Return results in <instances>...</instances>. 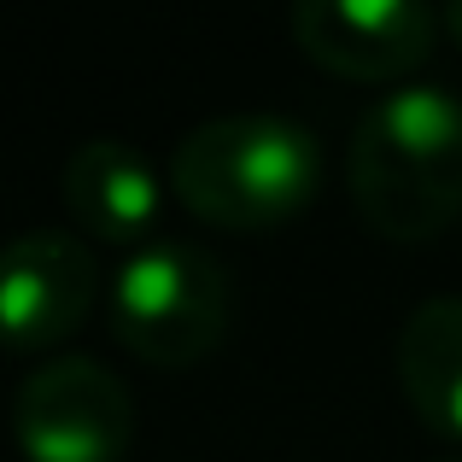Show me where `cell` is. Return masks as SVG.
<instances>
[{"label": "cell", "mask_w": 462, "mask_h": 462, "mask_svg": "<svg viewBox=\"0 0 462 462\" xmlns=\"http://www.w3.org/2000/svg\"><path fill=\"white\" fill-rule=\"evenodd\" d=\"M346 188L381 240L445 235L462 211V100L445 82H398L369 100L346 147Z\"/></svg>", "instance_id": "obj_1"}, {"label": "cell", "mask_w": 462, "mask_h": 462, "mask_svg": "<svg viewBox=\"0 0 462 462\" xmlns=\"http://www.w3.org/2000/svg\"><path fill=\"white\" fill-rule=\"evenodd\" d=\"M316 181H322V141L282 112L205 117L170 152V193L199 223L235 235L282 228L316 199Z\"/></svg>", "instance_id": "obj_2"}, {"label": "cell", "mask_w": 462, "mask_h": 462, "mask_svg": "<svg viewBox=\"0 0 462 462\" xmlns=\"http://www.w3.org/2000/svg\"><path fill=\"white\" fill-rule=\"evenodd\" d=\"M228 310H235V287L223 258L181 235L135 246L117 263L112 299H106L117 346L152 369H188L211 357L228 334Z\"/></svg>", "instance_id": "obj_3"}, {"label": "cell", "mask_w": 462, "mask_h": 462, "mask_svg": "<svg viewBox=\"0 0 462 462\" xmlns=\"http://www.w3.org/2000/svg\"><path fill=\"white\" fill-rule=\"evenodd\" d=\"M12 433L30 462H124L135 439V404L100 357L65 351L23 374Z\"/></svg>", "instance_id": "obj_4"}, {"label": "cell", "mask_w": 462, "mask_h": 462, "mask_svg": "<svg viewBox=\"0 0 462 462\" xmlns=\"http://www.w3.org/2000/svg\"><path fill=\"white\" fill-rule=\"evenodd\" d=\"M94 299H100V270L82 235L23 228L0 246V346H59L88 322Z\"/></svg>", "instance_id": "obj_5"}, {"label": "cell", "mask_w": 462, "mask_h": 462, "mask_svg": "<svg viewBox=\"0 0 462 462\" xmlns=\"http://www.w3.org/2000/svg\"><path fill=\"white\" fill-rule=\"evenodd\" d=\"M439 18L416 0H299L293 42L310 65L346 82H393L410 77L433 53Z\"/></svg>", "instance_id": "obj_6"}, {"label": "cell", "mask_w": 462, "mask_h": 462, "mask_svg": "<svg viewBox=\"0 0 462 462\" xmlns=\"http://www.w3.org/2000/svg\"><path fill=\"white\" fill-rule=\"evenodd\" d=\"M164 188L158 170L141 158L129 141L94 135L70 152L65 164V211L82 235L100 246H147L158 240V211H164Z\"/></svg>", "instance_id": "obj_7"}, {"label": "cell", "mask_w": 462, "mask_h": 462, "mask_svg": "<svg viewBox=\"0 0 462 462\" xmlns=\"http://www.w3.org/2000/svg\"><path fill=\"white\" fill-rule=\"evenodd\" d=\"M398 386L445 439H462V299H428L398 334Z\"/></svg>", "instance_id": "obj_8"}, {"label": "cell", "mask_w": 462, "mask_h": 462, "mask_svg": "<svg viewBox=\"0 0 462 462\" xmlns=\"http://www.w3.org/2000/svg\"><path fill=\"white\" fill-rule=\"evenodd\" d=\"M439 23L451 30V42L462 47V0H451V6H445V18H439Z\"/></svg>", "instance_id": "obj_9"}, {"label": "cell", "mask_w": 462, "mask_h": 462, "mask_svg": "<svg viewBox=\"0 0 462 462\" xmlns=\"http://www.w3.org/2000/svg\"><path fill=\"white\" fill-rule=\"evenodd\" d=\"M451 462H462V457H451Z\"/></svg>", "instance_id": "obj_10"}]
</instances>
